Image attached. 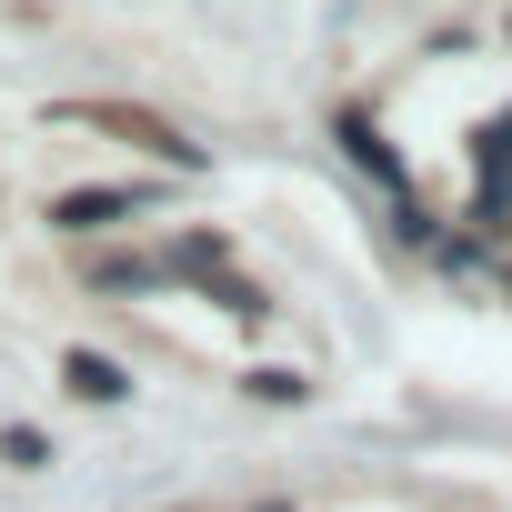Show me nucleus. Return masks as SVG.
Here are the masks:
<instances>
[{
  "instance_id": "1",
  "label": "nucleus",
  "mask_w": 512,
  "mask_h": 512,
  "mask_svg": "<svg viewBox=\"0 0 512 512\" xmlns=\"http://www.w3.org/2000/svg\"><path fill=\"white\" fill-rule=\"evenodd\" d=\"M141 201H151V191L91 181V191H61V201H51V231H111V221H141Z\"/></svg>"
},
{
  "instance_id": "2",
  "label": "nucleus",
  "mask_w": 512,
  "mask_h": 512,
  "mask_svg": "<svg viewBox=\"0 0 512 512\" xmlns=\"http://www.w3.org/2000/svg\"><path fill=\"white\" fill-rule=\"evenodd\" d=\"M61 372H71V392H81V402H121V392H131V372H121L111 352H71Z\"/></svg>"
},
{
  "instance_id": "3",
  "label": "nucleus",
  "mask_w": 512,
  "mask_h": 512,
  "mask_svg": "<svg viewBox=\"0 0 512 512\" xmlns=\"http://www.w3.org/2000/svg\"><path fill=\"white\" fill-rule=\"evenodd\" d=\"M342 151H352V161H362L372 181H392V191H402V161L382 151V131H372V121H342Z\"/></svg>"
},
{
  "instance_id": "4",
  "label": "nucleus",
  "mask_w": 512,
  "mask_h": 512,
  "mask_svg": "<svg viewBox=\"0 0 512 512\" xmlns=\"http://www.w3.org/2000/svg\"><path fill=\"white\" fill-rule=\"evenodd\" d=\"M302 392H312V382H302L292 362H262V372H251V402H302Z\"/></svg>"
},
{
  "instance_id": "5",
  "label": "nucleus",
  "mask_w": 512,
  "mask_h": 512,
  "mask_svg": "<svg viewBox=\"0 0 512 512\" xmlns=\"http://www.w3.org/2000/svg\"><path fill=\"white\" fill-rule=\"evenodd\" d=\"M0 462H21V472H41V462H51V442H41L31 422H11V432H0Z\"/></svg>"
},
{
  "instance_id": "6",
  "label": "nucleus",
  "mask_w": 512,
  "mask_h": 512,
  "mask_svg": "<svg viewBox=\"0 0 512 512\" xmlns=\"http://www.w3.org/2000/svg\"><path fill=\"white\" fill-rule=\"evenodd\" d=\"M91 282H101V292H151V282H161V272H151V262H101V272H91Z\"/></svg>"
}]
</instances>
